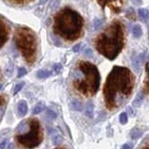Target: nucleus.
<instances>
[{
	"label": "nucleus",
	"mask_w": 149,
	"mask_h": 149,
	"mask_svg": "<svg viewBox=\"0 0 149 149\" xmlns=\"http://www.w3.org/2000/svg\"><path fill=\"white\" fill-rule=\"evenodd\" d=\"M9 30H10V27H9L6 19L0 16V49L8 41L9 36Z\"/></svg>",
	"instance_id": "0eeeda50"
},
{
	"label": "nucleus",
	"mask_w": 149,
	"mask_h": 149,
	"mask_svg": "<svg viewBox=\"0 0 149 149\" xmlns=\"http://www.w3.org/2000/svg\"><path fill=\"white\" fill-rule=\"evenodd\" d=\"M132 146H130V144H124V146H122V148H129V149H130V148H132Z\"/></svg>",
	"instance_id": "473e14b6"
},
{
	"label": "nucleus",
	"mask_w": 149,
	"mask_h": 149,
	"mask_svg": "<svg viewBox=\"0 0 149 149\" xmlns=\"http://www.w3.org/2000/svg\"><path fill=\"white\" fill-rule=\"evenodd\" d=\"M134 88V77L124 66H114L104 87L105 105L109 110L116 109L128 100Z\"/></svg>",
	"instance_id": "f257e3e1"
},
{
	"label": "nucleus",
	"mask_w": 149,
	"mask_h": 149,
	"mask_svg": "<svg viewBox=\"0 0 149 149\" xmlns=\"http://www.w3.org/2000/svg\"><path fill=\"white\" fill-rule=\"evenodd\" d=\"M28 112V105L27 102L24 100H21L18 102V114L20 116H24Z\"/></svg>",
	"instance_id": "6e6552de"
},
{
	"label": "nucleus",
	"mask_w": 149,
	"mask_h": 149,
	"mask_svg": "<svg viewBox=\"0 0 149 149\" xmlns=\"http://www.w3.org/2000/svg\"><path fill=\"white\" fill-rule=\"evenodd\" d=\"M132 36L134 37H136V38H139V37H141L142 35H143V30H142V27L140 24H135L133 27H132Z\"/></svg>",
	"instance_id": "9b49d317"
},
{
	"label": "nucleus",
	"mask_w": 149,
	"mask_h": 149,
	"mask_svg": "<svg viewBox=\"0 0 149 149\" xmlns=\"http://www.w3.org/2000/svg\"><path fill=\"white\" fill-rule=\"evenodd\" d=\"M119 122L121 124H126L128 122V116L126 113H121L119 116Z\"/></svg>",
	"instance_id": "b1692460"
},
{
	"label": "nucleus",
	"mask_w": 149,
	"mask_h": 149,
	"mask_svg": "<svg viewBox=\"0 0 149 149\" xmlns=\"http://www.w3.org/2000/svg\"><path fill=\"white\" fill-rule=\"evenodd\" d=\"M102 23H104V22H102V19L96 18L94 19V21H93V27H94L95 30H98L102 25Z\"/></svg>",
	"instance_id": "4be33fe9"
},
{
	"label": "nucleus",
	"mask_w": 149,
	"mask_h": 149,
	"mask_svg": "<svg viewBox=\"0 0 149 149\" xmlns=\"http://www.w3.org/2000/svg\"><path fill=\"white\" fill-rule=\"evenodd\" d=\"M143 93H142V92H139L138 94H137V96H136V98L134 99V101H133V102H132V104L134 105V106H140L142 104V102H143Z\"/></svg>",
	"instance_id": "a211bd4d"
},
{
	"label": "nucleus",
	"mask_w": 149,
	"mask_h": 149,
	"mask_svg": "<svg viewBox=\"0 0 149 149\" xmlns=\"http://www.w3.org/2000/svg\"><path fill=\"white\" fill-rule=\"evenodd\" d=\"M147 147H149V146H147Z\"/></svg>",
	"instance_id": "c9c22d12"
},
{
	"label": "nucleus",
	"mask_w": 149,
	"mask_h": 149,
	"mask_svg": "<svg viewBox=\"0 0 149 149\" xmlns=\"http://www.w3.org/2000/svg\"><path fill=\"white\" fill-rule=\"evenodd\" d=\"M7 1L11 4H15V5H25V4L34 1V0H7Z\"/></svg>",
	"instance_id": "aec40b11"
},
{
	"label": "nucleus",
	"mask_w": 149,
	"mask_h": 149,
	"mask_svg": "<svg viewBox=\"0 0 149 149\" xmlns=\"http://www.w3.org/2000/svg\"><path fill=\"white\" fill-rule=\"evenodd\" d=\"M51 74H52V72L49 71V70H38L37 73H36V77L38 78L44 79V78L49 77Z\"/></svg>",
	"instance_id": "f8f14e48"
},
{
	"label": "nucleus",
	"mask_w": 149,
	"mask_h": 149,
	"mask_svg": "<svg viewBox=\"0 0 149 149\" xmlns=\"http://www.w3.org/2000/svg\"><path fill=\"white\" fill-rule=\"evenodd\" d=\"M7 143H8V140L7 139H4L3 141L1 142V143H0V149H3V148L6 147Z\"/></svg>",
	"instance_id": "c756f323"
},
{
	"label": "nucleus",
	"mask_w": 149,
	"mask_h": 149,
	"mask_svg": "<svg viewBox=\"0 0 149 149\" xmlns=\"http://www.w3.org/2000/svg\"><path fill=\"white\" fill-rule=\"evenodd\" d=\"M124 25L120 21H114L97 36L94 45L97 51L108 60H115L124 46Z\"/></svg>",
	"instance_id": "f03ea898"
},
{
	"label": "nucleus",
	"mask_w": 149,
	"mask_h": 149,
	"mask_svg": "<svg viewBox=\"0 0 149 149\" xmlns=\"http://www.w3.org/2000/svg\"><path fill=\"white\" fill-rule=\"evenodd\" d=\"M46 115H47V116H48L49 118H50V119H55L56 118H57V112H55L54 110H52V109H47V111H46Z\"/></svg>",
	"instance_id": "412c9836"
},
{
	"label": "nucleus",
	"mask_w": 149,
	"mask_h": 149,
	"mask_svg": "<svg viewBox=\"0 0 149 149\" xmlns=\"http://www.w3.org/2000/svg\"><path fill=\"white\" fill-rule=\"evenodd\" d=\"M2 88H3V85H2L1 83H0V90H2Z\"/></svg>",
	"instance_id": "f704fd0d"
},
{
	"label": "nucleus",
	"mask_w": 149,
	"mask_h": 149,
	"mask_svg": "<svg viewBox=\"0 0 149 149\" xmlns=\"http://www.w3.org/2000/svg\"><path fill=\"white\" fill-rule=\"evenodd\" d=\"M62 64L61 63H55L54 64V66H53V69H54V72L56 74H59L61 71H62Z\"/></svg>",
	"instance_id": "bb28decb"
},
{
	"label": "nucleus",
	"mask_w": 149,
	"mask_h": 149,
	"mask_svg": "<svg viewBox=\"0 0 149 149\" xmlns=\"http://www.w3.org/2000/svg\"><path fill=\"white\" fill-rule=\"evenodd\" d=\"M23 86H24V82H21V83L17 84V85L15 86V88H14V90H13V94L14 95L17 94V93L23 88Z\"/></svg>",
	"instance_id": "393cba45"
},
{
	"label": "nucleus",
	"mask_w": 149,
	"mask_h": 149,
	"mask_svg": "<svg viewBox=\"0 0 149 149\" xmlns=\"http://www.w3.org/2000/svg\"><path fill=\"white\" fill-rule=\"evenodd\" d=\"M93 111H94V105L91 102H88V104L86 106V110H85V115L88 118H93Z\"/></svg>",
	"instance_id": "ddd939ff"
},
{
	"label": "nucleus",
	"mask_w": 149,
	"mask_h": 149,
	"mask_svg": "<svg viewBox=\"0 0 149 149\" xmlns=\"http://www.w3.org/2000/svg\"><path fill=\"white\" fill-rule=\"evenodd\" d=\"M14 41L19 51L28 64L36 62L37 56V36L26 26H19L14 34Z\"/></svg>",
	"instance_id": "39448f33"
},
{
	"label": "nucleus",
	"mask_w": 149,
	"mask_h": 149,
	"mask_svg": "<svg viewBox=\"0 0 149 149\" xmlns=\"http://www.w3.org/2000/svg\"><path fill=\"white\" fill-rule=\"evenodd\" d=\"M142 134H143V132L140 130L134 129V130H132V132H130V137H132L133 140H137V139H139L140 137L142 136Z\"/></svg>",
	"instance_id": "6ab92c4d"
},
{
	"label": "nucleus",
	"mask_w": 149,
	"mask_h": 149,
	"mask_svg": "<svg viewBox=\"0 0 149 149\" xmlns=\"http://www.w3.org/2000/svg\"><path fill=\"white\" fill-rule=\"evenodd\" d=\"M97 1L102 7H105V6H107V5H111L115 2H118V0H97Z\"/></svg>",
	"instance_id": "5701e85b"
},
{
	"label": "nucleus",
	"mask_w": 149,
	"mask_h": 149,
	"mask_svg": "<svg viewBox=\"0 0 149 149\" xmlns=\"http://www.w3.org/2000/svg\"><path fill=\"white\" fill-rule=\"evenodd\" d=\"M84 20L77 11L65 7L56 14L53 21V32L68 41L80 37L83 33Z\"/></svg>",
	"instance_id": "7ed1b4c3"
},
{
	"label": "nucleus",
	"mask_w": 149,
	"mask_h": 149,
	"mask_svg": "<svg viewBox=\"0 0 149 149\" xmlns=\"http://www.w3.org/2000/svg\"><path fill=\"white\" fill-rule=\"evenodd\" d=\"M138 14L140 18L142 19L143 21H147L149 19V11L146 8H140L138 9Z\"/></svg>",
	"instance_id": "dca6fc26"
},
{
	"label": "nucleus",
	"mask_w": 149,
	"mask_h": 149,
	"mask_svg": "<svg viewBox=\"0 0 149 149\" xmlns=\"http://www.w3.org/2000/svg\"><path fill=\"white\" fill-rule=\"evenodd\" d=\"M132 2L134 4H136V5H141L142 2H143V0H132Z\"/></svg>",
	"instance_id": "2f4dec72"
},
{
	"label": "nucleus",
	"mask_w": 149,
	"mask_h": 149,
	"mask_svg": "<svg viewBox=\"0 0 149 149\" xmlns=\"http://www.w3.org/2000/svg\"><path fill=\"white\" fill-rule=\"evenodd\" d=\"M146 72H147V77H146V91L149 93V67L146 66Z\"/></svg>",
	"instance_id": "cd10ccee"
},
{
	"label": "nucleus",
	"mask_w": 149,
	"mask_h": 149,
	"mask_svg": "<svg viewBox=\"0 0 149 149\" xmlns=\"http://www.w3.org/2000/svg\"><path fill=\"white\" fill-rule=\"evenodd\" d=\"M27 122L29 130L23 134H18L15 137L16 142L25 148L37 147L43 141V130L41 125L36 118H29Z\"/></svg>",
	"instance_id": "423d86ee"
},
{
	"label": "nucleus",
	"mask_w": 149,
	"mask_h": 149,
	"mask_svg": "<svg viewBox=\"0 0 149 149\" xmlns=\"http://www.w3.org/2000/svg\"><path fill=\"white\" fill-rule=\"evenodd\" d=\"M63 138L60 133H55V134L52 135V143H53V146H58L60 143H63Z\"/></svg>",
	"instance_id": "2eb2a0df"
},
{
	"label": "nucleus",
	"mask_w": 149,
	"mask_h": 149,
	"mask_svg": "<svg viewBox=\"0 0 149 149\" xmlns=\"http://www.w3.org/2000/svg\"><path fill=\"white\" fill-rule=\"evenodd\" d=\"M84 53H85V55L88 56V57H91V56H92V50L91 49H87Z\"/></svg>",
	"instance_id": "7c9ffc66"
},
{
	"label": "nucleus",
	"mask_w": 149,
	"mask_h": 149,
	"mask_svg": "<svg viewBox=\"0 0 149 149\" xmlns=\"http://www.w3.org/2000/svg\"><path fill=\"white\" fill-rule=\"evenodd\" d=\"M81 77H77L73 82L74 90L86 97L96 94L100 87V73L98 68L90 62H80L77 65Z\"/></svg>",
	"instance_id": "20e7f679"
},
{
	"label": "nucleus",
	"mask_w": 149,
	"mask_h": 149,
	"mask_svg": "<svg viewBox=\"0 0 149 149\" xmlns=\"http://www.w3.org/2000/svg\"><path fill=\"white\" fill-rule=\"evenodd\" d=\"M80 47H81V44H77L74 46L73 48V50L74 52H79V50H80Z\"/></svg>",
	"instance_id": "c85d7f7f"
},
{
	"label": "nucleus",
	"mask_w": 149,
	"mask_h": 149,
	"mask_svg": "<svg viewBox=\"0 0 149 149\" xmlns=\"http://www.w3.org/2000/svg\"><path fill=\"white\" fill-rule=\"evenodd\" d=\"M7 102H8L7 97L5 95H0V122H1V120H2L5 110H6Z\"/></svg>",
	"instance_id": "1a4fd4ad"
},
{
	"label": "nucleus",
	"mask_w": 149,
	"mask_h": 149,
	"mask_svg": "<svg viewBox=\"0 0 149 149\" xmlns=\"http://www.w3.org/2000/svg\"><path fill=\"white\" fill-rule=\"evenodd\" d=\"M140 62H141V60H140L139 56H136V55L132 56V66L135 69V71L138 72V73L140 72V67H141V65H140Z\"/></svg>",
	"instance_id": "4468645a"
},
{
	"label": "nucleus",
	"mask_w": 149,
	"mask_h": 149,
	"mask_svg": "<svg viewBox=\"0 0 149 149\" xmlns=\"http://www.w3.org/2000/svg\"><path fill=\"white\" fill-rule=\"evenodd\" d=\"M27 74V71L24 67H20L18 70V77H22L23 76H25Z\"/></svg>",
	"instance_id": "a878e982"
},
{
	"label": "nucleus",
	"mask_w": 149,
	"mask_h": 149,
	"mask_svg": "<svg viewBox=\"0 0 149 149\" xmlns=\"http://www.w3.org/2000/svg\"><path fill=\"white\" fill-rule=\"evenodd\" d=\"M70 107L74 111H82L83 110V104L80 101L78 100H73L70 104Z\"/></svg>",
	"instance_id": "9d476101"
},
{
	"label": "nucleus",
	"mask_w": 149,
	"mask_h": 149,
	"mask_svg": "<svg viewBox=\"0 0 149 149\" xmlns=\"http://www.w3.org/2000/svg\"><path fill=\"white\" fill-rule=\"evenodd\" d=\"M44 109H45V104L43 102H39L38 104L35 106V108L33 109V114L37 115V114L41 113V112H43Z\"/></svg>",
	"instance_id": "f3484780"
},
{
	"label": "nucleus",
	"mask_w": 149,
	"mask_h": 149,
	"mask_svg": "<svg viewBox=\"0 0 149 149\" xmlns=\"http://www.w3.org/2000/svg\"><path fill=\"white\" fill-rule=\"evenodd\" d=\"M128 111H130V115H133V111H132V107H128Z\"/></svg>",
	"instance_id": "72a5a7b5"
}]
</instances>
